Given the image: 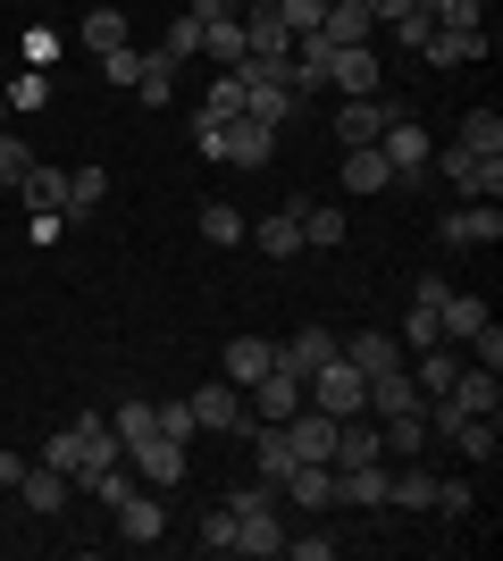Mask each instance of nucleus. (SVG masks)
<instances>
[{"label":"nucleus","instance_id":"obj_11","mask_svg":"<svg viewBox=\"0 0 503 561\" xmlns=\"http://www.w3.org/2000/svg\"><path fill=\"white\" fill-rule=\"evenodd\" d=\"M386 503H395V512H436V469H428V453L386 469Z\"/></svg>","mask_w":503,"mask_h":561},{"label":"nucleus","instance_id":"obj_10","mask_svg":"<svg viewBox=\"0 0 503 561\" xmlns=\"http://www.w3.org/2000/svg\"><path fill=\"white\" fill-rule=\"evenodd\" d=\"M126 469H135L144 486H176V478H193V461H185V445H176V436H151V445H135V453H126Z\"/></svg>","mask_w":503,"mask_h":561},{"label":"nucleus","instance_id":"obj_22","mask_svg":"<svg viewBox=\"0 0 503 561\" xmlns=\"http://www.w3.org/2000/svg\"><path fill=\"white\" fill-rule=\"evenodd\" d=\"M335 344H344V335H328V328H302V335H286V344H277V360H286L294 377H311V369H328V360H335Z\"/></svg>","mask_w":503,"mask_h":561},{"label":"nucleus","instance_id":"obj_37","mask_svg":"<svg viewBox=\"0 0 503 561\" xmlns=\"http://www.w3.org/2000/svg\"><path fill=\"white\" fill-rule=\"evenodd\" d=\"M144 68H151V50H135V43H118V50H101V76H110V84H126V93H135V84H144Z\"/></svg>","mask_w":503,"mask_h":561},{"label":"nucleus","instance_id":"obj_57","mask_svg":"<svg viewBox=\"0 0 503 561\" xmlns=\"http://www.w3.org/2000/svg\"><path fill=\"white\" fill-rule=\"evenodd\" d=\"M18 478H25V461H18V453H0V486H18Z\"/></svg>","mask_w":503,"mask_h":561},{"label":"nucleus","instance_id":"obj_18","mask_svg":"<svg viewBox=\"0 0 503 561\" xmlns=\"http://www.w3.org/2000/svg\"><path fill=\"white\" fill-rule=\"evenodd\" d=\"M294 110H302V93H294L286 76H268V84H243V117H261L268 135H277V126H286Z\"/></svg>","mask_w":503,"mask_h":561},{"label":"nucleus","instance_id":"obj_42","mask_svg":"<svg viewBox=\"0 0 503 561\" xmlns=\"http://www.w3.org/2000/svg\"><path fill=\"white\" fill-rule=\"evenodd\" d=\"M202 117H243V76L218 68V84H210V101H202Z\"/></svg>","mask_w":503,"mask_h":561},{"label":"nucleus","instance_id":"obj_45","mask_svg":"<svg viewBox=\"0 0 503 561\" xmlns=\"http://www.w3.org/2000/svg\"><path fill=\"white\" fill-rule=\"evenodd\" d=\"M420 9H428L436 25H454V34H461V25H479V18H487V0H420Z\"/></svg>","mask_w":503,"mask_h":561},{"label":"nucleus","instance_id":"obj_32","mask_svg":"<svg viewBox=\"0 0 503 561\" xmlns=\"http://www.w3.org/2000/svg\"><path fill=\"white\" fill-rule=\"evenodd\" d=\"M193 227H202V243H218V252H227V243H243V227H252V218H243L236 202H202V218H193Z\"/></svg>","mask_w":503,"mask_h":561},{"label":"nucleus","instance_id":"obj_31","mask_svg":"<svg viewBox=\"0 0 503 561\" xmlns=\"http://www.w3.org/2000/svg\"><path fill=\"white\" fill-rule=\"evenodd\" d=\"M344 243V210L335 202H302V252H335Z\"/></svg>","mask_w":503,"mask_h":561},{"label":"nucleus","instance_id":"obj_40","mask_svg":"<svg viewBox=\"0 0 503 561\" xmlns=\"http://www.w3.org/2000/svg\"><path fill=\"white\" fill-rule=\"evenodd\" d=\"M202 553H236V512H227V503L202 512Z\"/></svg>","mask_w":503,"mask_h":561},{"label":"nucleus","instance_id":"obj_46","mask_svg":"<svg viewBox=\"0 0 503 561\" xmlns=\"http://www.w3.org/2000/svg\"><path fill=\"white\" fill-rule=\"evenodd\" d=\"M43 461H50V469H68V478H76V469H84V436H76V427H59V436L43 445Z\"/></svg>","mask_w":503,"mask_h":561},{"label":"nucleus","instance_id":"obj_27","mask_svg":"<svg viewBox=\"0 0 503 561\" xmlns=\"http://www.w3.org/2000/svg\"><path fill=\"white\" fill-rule=\"evenodd\" d=\"M319 34H328V43L344 50V43H369V34H378V18H369L361 0H328V18H319Z\"/></svg>","mask_w":503,"mask_h":561},{"label":"nucleus","instance_id":"obj_58","mask_svg":"<svg viewBox=\"0 0 503 561\" xmlns=\"http://www.w3.org/2000/svg\"><path fill=\"white\" fill-rule=\"evenodd\" d=\"M0 126H9V93H0Z\"/></svg>","mask_w":503,"mask_h":561},{"label":"nucleus","instance_id":"obj_9","mask_svg":"<svg viewBox=\"0 0 503 561\" xmlns=\"http://www.w3.org/2000/svg\"><path fill=\"white\" fill-rule=\"evenodd\" d=\"M386 117H403V101H386V93H361L335 110V135H344V151H361V142H378L386 135Z\"/></svg>","mask_w":503,"mask_h":561},{"label":"nucleus","instance_id":"obj_20","mask_svg":"<svg viewBox=\"0 0 503 561\" xmlns=\"http://www.w3.org/2000/svg\"><path fill=\"white\" fill-rule=\"evenodd\" d=\"M268 360H277V344H268V335H227V360H218V377H227V386H252Z\"/></svg>","mask_w":503,"mask_h":561},{"label":"nucleus","instance_id":"obj_19","mask_svg":"<svg viewBox=\"0 0 503 561\" xmlns=\"http://www.w3.org/2000/svg\"><path fill=\"white\" fill-rule=\"evenodd\" d=\"M335 503H353V512H378V503H386V461H353V469H335Z\"/></svg>","mask_w":503,"mask_h":561},{"label":"nucleus","instance_id":"obj_39","mask_svg":"<svg viewBox=\"0 0 503 561\" xmlns=\"http://www.w3.org/2000/svg\"><path fill=\"white\" fill-rule=\"evenodd\" d=\"M395 344H403V360H411V352H428V344H445L436 310H428V302H411V319H403V335H395Z\"/></svg>","mask_w":503,"mask_h":561},{"label":"nucleus","instance_id":"obj_51","mask_svg":"<svg viewBox=\"0 0 503 561\" xmlns=\"http://www.w3.org/2000/svg\"><path fill=\"white\" fill-rule=\"evenodd\" d=\"M470 352H479V369H503V328H495V319L470 335Z\"/></svg>","mask_w":503,"mask_h":561},{"label":"nucleus","instance_id":"obj_5","mask_svg":"<svg viewBox=\"0 0 503 561\" xmlns=\"http://www.w3.org/2000/svg\"><path fill=\"white\" fill-rule=\"evenodd\" d=\"M378 160L395 168V185H420V176H428V135H420V117H386Z\"/></svg>","mask_w":503,"mask_h":561},{"label":"nucleus","instance_id":"obj_54","mask_svg":"<svg viewBox=\"0 0 503 561\" xmlns=\"http://www.w3.org/2000/svg\"><path fill=\"white\" fill-rule=\"evenodd\" d=\"M286 553H294V561H328L335 537H286Z\"/></svg>","mask_w":503,"mask_h":561},{"label":"nucleus","instance_id":"obj_53","mask_svg":"<svg viewBox=\"0 0 503 561\" xmlns=\"http://www.w3.org/2000/svg\"><path fill=\"white\" fill-rule=\"evenodd\" d=\"M34 218V243H59V234H68V210H25Z\"/></svg>","mask_w":503,"mask_h":561},{"label":"nucleus","instance_id":"obj_35","mask_svg":"<svg viewBox=\"0 0 503 561\" xmlns=\"http://www.w3.org/2000/svg\"><path fill=\"white\" fill-rule=\"evenodd\" d=\"M101 193H110V168H93V160H84V168H68V218H84V210L101 202Z\"/></svg>","mask_w":503,"mask_h":561},{"label":"nucleus","instance_id":"obj_7","mask_svg":"<svg viewBox=\"0 0 503 561\" xmlns=\"http://www.w3.org/2000/svg\"><path fill=\"white\" fill-rule=\"evenodd\" d=\"M236 18H243V50H252V59H286L294 50V25L277 18V0H243Z\"/></svg>","mask_w":503,"mask_h":561},{"label":"nucleus","instance_id":"obj_52","mask_svg":"<svg viewBox=\"0 0 503 561\" xmlns=\"http://www.w3.org/2000/svg\"><path fill=\"white\" fill-rule=\"evenodd\" d=\"M50 59H59V34H50V25H34V34H25V68H50Z\"/></svg>","mask_w":503,"mask_h":561},{"label":"nucleus","instance_id":"obj_41","mask_svg":"<svg viewBox=\"0 0 503 561\" xmlns=\"http://www.w3.org/2000/svg\"><path fill=\"white\" fill-rule=\"evenodd\" d=\"M9 110H25V117H34V110H50V76H43V68H25L18 84H9Z\"/></svg>","mask_w":503,"mask_h":561},{"label":"nucleus","instance_id":"obj_21","mask_svg":"<svg viewBox=\"0 0 503 561\" xmlns=\"http://www.w3.org/2000/svg\"><path fill=\"white\" fill-rule=\"evenodd\" d=\"M236 553H261V561L286 553V519H277V503H268V512H243V519H236Z\"/></svg>","mask_w":503,"mask_h":561},{"label":"nucleus","instance_id":"obj_17","mask_svg":"<svg viewBox=\"0 0 503 561\" xmlns=\"http://www.w3.org/2000/svg\"><path fill=\"white\" fill-rule=\"evenodd\" d=\"M328 84H335V93H344V101L378 93V50H369V43H344V50H335V59H328Z\"/></svg>","mask_w":503,"mask_h":561},{"label":"nucleus","instance_id":"obj_6","mask_svg":"<svg viewBox=\"0 0 503 561\" xmlns=\"http://www.w3.org/2000/svg\"><path fill=\"white\" fill-rule=\"evenodd\" d=\"M436 243H445V252H470V243H503V210H495V202L445 210V218H436Z\"/></svg>","mask_w":503,"mask_h":561},{"label":"nucleus","instance_id":"obj_38","mask_svg":"<svg viewBox=\"0 0 503 561\" xmlns=\"http://www.w3.org/2000/svg\"><path fill=\"white\" fill-rule=\"evenodd\" d=\"M110 427H118V445H126V453L160 436V427H151V402H118V411H110Z\"/></svg>","mask_w":503,"mask_h":561},{"label":"nucleus","instance_id":"obj_49","mask_svg":"<svg viewBox=\"0 0 503 561\" xmlns=\"http://www.w3.org/2000/svg\"><path fill=\"white\" fill-rule=\"evenodd\" d=\"M135 93H144L151 110H160V101L176 93V68H168V59H151V68H144V84H135Z\"/></svg>","mask_w":503,"mask_h":561},{"label":"nucleus","instance_id":"obj_25","mask_svg":"<svg viewBox=\"0 0 503 561\" xmlns=\"http://www.w3.org/2000/svg\"><path fill=\"white\" fill-rule=\"evenodd\" d=\"M18 202H25V210H68V168H43V160H34L18 176Z\"/></svg>","mask_w":503,"mask_h":561},{"label":"nucleus","instance_id":"obj_15","mask_svg":"<svg viewBox=\"0 0 503 561\" xmlns=\"http://www.w3.org/2000/svg\"><path fill=\"white\" fill-rule=\"evenodd\" d=\"M277 494H286V503H302V512H335V461H294Z\"/></svg>","mask_w":503,"mask_h":561},{"label":"nucleus","instance_id":"obj_24","mask_svg":"<svg viewBox=\"0 0 503 561\" xmlns=\"http://www.w3.org/2000/svg\"><path fill=\"white\" fill-rule=\"evenodd\" d=\"M335 352H344V360H353L361 377H386V369H403V344H395V335H369V328H361L353 344H335Z\"/></svg>","mask_w":503,"mask_h":561},{"label":"nucleus","instance_id":"obj_14","mask_svg":"<svg viewBox=\"0 0 503 561\" xmlns=\"http://www.w3.org/2000/svg\"><path fill=\"white\" fill-rule=\"evenodd\" d=\"M110 519H118V537L126 545H160L168 537V512H160V486H135V494H126V503H118V512H110Z\"/></svg>","mask_w":503,"mask_h":561},{"label":"nucleus","instance_id":"obj_47","mask_svg":"<svg viewBox=\"0 0 503 561\" xmlns=\"http://www.w3.org/2000/svg\"><path fill=\"white\" fill-rule=\"evenodd\" d=\"M25 168H34V151H25V135H9V126H0V185H18Z\"/></svg>","mask_w":503,"mask_h":561},{"label":"nucleus","instance_id":"obj_3","mask_svg":"<svg viewBox=\"0 0 503 561\" xmlns=\"http://www.w3.org/2000/svg\"><path fill=\"white\" fill-rule=\"evenodd\" d=\"M428 168H445L470 202H495L503 193V160H487V151H470V142H445V151H428Z\"/></svg>","mask_w":503,"mask_h":561},{"label":"nucleus","instance_id":"obj_36","mask_svg":"<svg viewBox=\"0 0 503 561\" xmlns=\"http://www.w3.org/2000/svg\"><path fill=\"white\" fill-rule=\"evenodd\" d=\"M76 43L93 50V59H101V50H118V43H126V9H93V18H84V34H76Z\"/></svg>","mask_w":503,"mask_h":561},{"label":"nucleus","instance_id":"obj_2","mask_svg":"<svg viewBox=\"0 0 503 561\" xmlns=\"http://www.w3.org/2000/svg\"><path fill=\"white\" fill-rule=\"evenodd\" d=\"M302 402H311V411H328V420H353V411H369V377H361L353 360L335 352L328 369L302 377Z\"/></svg>","mask_w":503,"mask_h":561},{"label":"nucleus","instance_id":"obj_50","mask_svg":"<svg viewBox=\"0 0 503 561\" xmlns=\"http://www.w3.org/2000/svg\"><path fill=\"white\" fill-rule=\"evenodd\" d=\"M428 34H436V18H428V9H411V18H395V43H403V50H420Z\"/></svg>","mask_w":503,"mask_h":561},{"label":"nucleus","instance_id":"obj_48","mask_svg":"<svg viewBox=\"0 0 503 561\" xmlns=\"http://www.w3.org/2000/svg\"><path fill=\"white\" fill-rule=\"evenodd\" d=\"M277 18H286L294 34H319V18H328V0H277Z\"/></svg>","mask_w":503,"mask_h":561},{"label":"nucleus","instance_id":"obj_16","mask_svg":"<svg viewBox=\"0 0 503 561\" xmlns=\"http://www.w3.org/2000/svg\"><path fill=\"white\" fill-rule=\"evenodd\" d=\"M420 59H428V68H470V59H487V25H436L428 43H420Z\"/></svg>","mask_w":503,"mask_h":561},{"label":"nucleus","instance_id":"obj_56","mask_svg":"<svg viewBox=\"0 0 503 561\" xmlns=\"http://www.w3.org/2000/svg\"><path fill=\"white\" fill-rule=\"evenodd\" d=\"M185 9H193L202 25H210V18H236V0H185Z\"/></svg>","mask_w":503,"mask_h":561},{"label":"nucleus","instance_id":"obj_28","mask_svg":"<svg viewBox=\"0 0 503 561\" xmlns=\"http://www.w3.org/2000/svg\"><path fill=\"white\" fill-rule=\"evenodd\" d=\"M411 360H420V369H411V386H420V394H454V377H461V360H454V344H428V352H411Z\"/></svg>","mask_w":503,"mask_h":561},{"label":"nucleus","instance_id":"obj_12","mask_svg":"<svg viewBox=\"0 0 503 561\" xmlns=\"http://www.w3.org/2000/svg\"><path fill=\"white\" fill-rule=\"evenodd\" d=\"M9 494H18V503H25V512H68V494H76V478H68V469H34V461H25V478H18V486H9Z\"/></svg>","mask_w":503,"mask_h":561},{"label":"nucleus","instance_id":"obj_30","mask_svg":"<svg viewBox=\"0 0 503 561\" xmlns=\"http://www.w3.org/2000/svg\"><path fill=\"white\" fill-rule=\"evenodd\" d=\"M202 59H210V68L252 59V50H243V18H210V25H202Z\"/></svg>","mask_w":503,"mask_h":561},{"label":"nucleus","instance_id":"obj_26","mask_svg":"<svg viewBox=\"0 0 503 561\" xmlns=\"http://www.w3.org/2000/svg\"><path fill=\"white\" fill-rule=\"evenodd\" d=\"M445 402H454V411H503V377L470 360V369L454 377V394H445Z\"/></svg>","mask_w":503,"mask_h":561},{"label":"nucleus","instance_id":"obj_1","mask_svg":"<svg viewBox=\"0 0 503 561\" xmlns=\"http://www.w3.org/2000/svg\"><path fill=\"white\" fill-rule=\"evenodd\" d=\"M193 151H202V160H227V168H268L277 135H268L261 117H193Z\"/></svg>","mask_w":503,"mask_h":561},{"label":"nucleus","instance_id":"obj_8","mask_svg":"<svg viewBox=\"0 0 503 561\" xmlns=\"http://www.w3.org/2000/svg\"><path fill=\"white\" fill-rule=\"evenodd\" d=\"M193 427H210V436H236L243 427V386H227V377H210V386H193Z\"/></svg>","mask_w":503,"mask_h":561},{"label":"nucleus","instance_id":"obj_33","mask_svg":"<svg viewBox=\"0 0 503 561\" xmlns=\"http://www.w3.org/2000/svg\"><path fill=\"white\" fill-rule=\"evenodd\" d=\"M454 142H470V151L503 160V110H470V117H461V135H454Z\"/></svg>","mask_w":503,"mask_h":561},{"label":"nucleus","instance_id":"obj_23","mask_svg":"<svg viewBox=\"0 0 503 561\" xmlns=\"http://www.w3.org/2000/svg\"><path fill=\"white\" fill-rule=\"evenodd\" d=\"M369 411H378V420H395V411H428L420 386H411V360H403V369H386V377H369Z\"/></svg>","mask_w":503,"mask_h":561},{"label":"nucleus","instance_id":"obj_43","mask_svg":"<svg viewBox=\"0 0 503 561\" xmlns=\"http://www.w3.org/2000/svg\"><path fill=\"white\" fill-rule=\"evenodd\" d=\"M151 427H160V436H176V445H185V436H202V427H193V402H151Z\"/></svg>","mask_w":503,"mask_h":561},{"label":"nucleus","instance_id":"obj_4","mask_svg":"<svg viewBox=\"0 0 503 561\" xmlns=\"http://www.w3.org/2000/svg\"><path fill=\"white\" fill-rule=\"evenodd\" d=\"M286 411H302V377H294L286 360H268V369L243 386V420H286Z\"/></svg>","mask_w":503,"mask_h":561},{"label":"nucleus","instance_id":"obj_13","mask_svg":"<svg viewBox=\"0 0 503 561\" xmlns=\"http://www.w3.org/2000/svg\"><path fill=\"white\" fill-rule=\"evenodd\" d=\"M243 243H261L268 260H294V252H302V202H277L261 227H243Z\"/></svg>","mask_w":503,"mask_h":561},{"label":"nucleus","instance_id":"obj_55","mask_svg":"<svg viewBox=\"0 0 503 561\" xmlns=\"http://www.w3.org/2000/svg\"><path fill=\"white\" fill-rule=\"evenodd\" d=\"M361 9H369V18H378V25H395V18H411L420 0H361Z\"/></svg>","mask_w":503,"mask_h":561},{"label":"nucleus","instance_id":"obj_44","mask_svg":"<svg viewBox=\"0 0 503 561\" xmlns=\"http://www.w3.org/2000/svg\"><path fill=\"white\" fill-rule=\"evenodd\" d=\"M470 503H479L470 478H436V512H445V519H470Z\"/></svg>","mask_w":503,"mask_h":561},{"label":"nucleus","instance_id":"obj_34","mask_svg":"<svg viewBox=\"0 0 503 561\" xmlns=\"http://www.w3.org/2000/svg\"><path fill=\"white\" fill-rule=\"evenodd\" d=\"M160 59H168V68H185V59H202V18H193V9H176V25H168Z\"/></svg>","mask_w":503,"mask_h":561},{"label":"nucleus","instance_id":"obj_29","mask_svg":"<svg viewBox=\"0 0 503 561\" xmlns=\"http://www.w3.org/2000/svg\"><path fill=\"white\" fill-rule=\"evenodd\" d=\"M395 185V168L378 160V142H361V151H344V193H386Z\"/></svg>","mask_w":503,"mask_h":561}]
</instances>
